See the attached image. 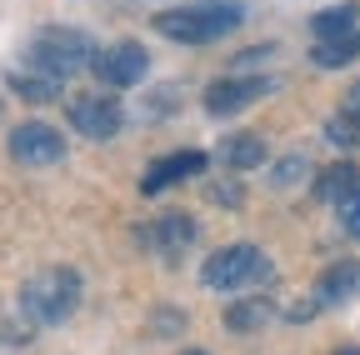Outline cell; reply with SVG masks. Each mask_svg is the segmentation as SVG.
Here are the masks:
<instances>
[{
	"mask_svg": "<svg viewBox=\"0 0 360 355\" xmlns=\"http://www.w3.org/2000/svg\"><path fill=\"white\" fill-rule=\"evenodd\" d=\"M85 285L75 271H65V265H45V271H35L25 285H20V310L30 325H60L75 316Z\"/></svg>",
	"mask_w": 360,
	"mask_h": 355,
	"instance_id": "obj_1",
	"label": "cell"
},
{
	"mask_svg": "<svg viewBox=\"0 0 360 355\" xmlns=\"http://www.w3.org/2000/svg\"><path fill=\"white\" fill-rule=\"evenodd\" d=\"M240 20H245L240 6H231V0H210V6H180V11L155 15V30L165 40H180V46H205V40L231 35Z\"/></svg>",
	"mask_w": 360,
	"mask_h": 355,
	"instance_id": "obj_2",
	"label": "cell"
},
{
	"mask_svg": "<svg viewBox=\"0 0 360 355\" xmlns=\"http://www.w3.org/2000/svg\"><path fill=\"white\" fill-rule=\"evenodd\" d=\"M25 60H30L35 70H45V75L65 80V75H75V70H85L90 60H96V51H90V40H85L80 30H60V25H51V30H40V35L30 40Z\"/></svg>",
	"mask_w": 360,
	"mask_h": 355,
	"instance_id": "obj_3",
	"label": "cell"
},
{
	"mask_svg": "<svg viewBox=\"0 0 360 355\" xmlns=\"http://www.w3.org/2000/svg\"><path fill=\"white\" fill-rule=\"evenodd\" d=\"M200 280L210 290H245V285H265L270 280V260L260 245H225L215 255H205Z\"/></svg>",
	"mask_w": 360,
	"mask_h": 355,
	"instance_id": "obj_4",
	"label": "cell"
},
{
	"mask_svg": "<svg viewBox=\"0 0 360 355\" xmlns=\"http://www.w3.org/2000/svg\"><path fill=\"white\" fill-rule=\"evenodd\" d=\"M11 155L20 165H56V160H65V136L45 120H25L11 130Z\"/></svg>",
	"mask_w": 360,
	"mask_h": 355,
	"instance_id": "obj_5",
	"label": "cell"
},
{
	"mask_svg": "<svg viewBox=\"0 0 360 355\" xmlns=\"http://www.w3.org/2000/svg\"><path fill=\"white\" fill-rule=\"evenodd\" d=\"M135 240H141L146 250H155V255H165V260H175L186 245H195V220L186 210H165V215L150 220V226L135 231Z\"/></svg>",
	"mask_w": 360,
	"mask_h": 355,
	"instance_id": "obj_6",
	"label": "cell"
},
{
	"mask_svg": "<svg viewBox=\"0 0 360 355\" xmlns=\"http://www.w3.org/2000/svg\"><path fill=\"white\" fill-rule=\"evenodd\" d=\"M270 91H276V80H265V75H231V80L205 85V110L210 115H236V110H245L250 101H260Z\"/></svg>",
	"mask_w": 360,
	"mask_h": 355,
	"instance_id": "obj_7",
	"label": "cell"
},
{
	"mask_svg": "<svg viewBox=\"0 0 360 355\" xmlns=\"http://www.w3.org/2000/svg\"><path fill=\"white\" fill-rule=\"evenodd\" d=\"M65 115H70V125L80 130L85 141H110L120 130V105L110 96H75L65 105Z\"/></svg>",
	"mask_w": 360,
	"mask_h": 355,
	"instance_id": "obj_8",
	"label": "cell"
},
{
	"mask_svg": "<svg viewBox=\"0 0 360 355\" xmlns=\"http://www.w3.org/2000/svg\"><path fill=\"white\" fill-rule=\"evenodd\" d=\"M90 65H96V75H101L105 85H135V80L146 75L150 56H146V46H135V40H120V46L101 51Z\"/></svg>",
	"mask_w": 360,
	"mask_h": 355,
	"instance_id": "obj_9",
	"label": "cell"
},
{
	"mask_svg": "<svg viewBox=\"0 0 360 355\" xmlns=\"http://www.w3.org/2000/svg\"><path fill=\"white\" fill-rule=\"evenodd\" d=\"M205 150H175V155H165V160H155L150 170H146V181H141V191L146 195H160L165 186H180V181H191V175H205Z\"/></svg>",
	"mask_w": 360,
	"mask_h": 355,
	"instance_id": "obj_10",
	"label": "cell"
},
{
	"mask_svg": "<svg viewBox=\"0 0 360 355\" xmlns=\"http://www.w3.org/2000/svg\"><path fill=\"white\" fill-rule=\"evenodd\" d=\"M360 290V260H335L315 280V305H340Z\"/></svg>",
	"mask_w": 360,
	"mask_h": 355,
	"instance_id": "obj_11",
	"label": "cell"
},
{
	"mask_svg": "<svg viewBox=\"0 0 360 355\" xmlns=\"http://www.w3.org/2000/svg\"><path fill=\"white\" fill-rule=\"evenodd\" d=\"M265 321H276V305H270L265 295H245V300H236L231 310H225V325H231L236 335H250V330H260Z\"/></svg>",
	"mask_w": 360,
	"mask_h": 355,
	"instance_id": "obj_12",
	"label": "cell"
},
{
	"mask_svg": "<svg viewBox=\"0 0 360 355\" xmlns=\"http://www.w3.org/2000/svg\"><path fill=\"white\" fill-rule=\"evenodd\" d=\"M11 91L20 96V101H56L60 96V80L56 75H45V70H35V65H15L11 70Z\"/></svg>",
	"mask_w": 360,
	"mask_h": 355,
	"instance_id": "obj_13",
	"label": "cell"
},
{
	"mask_svg": "<svg viewBox=\"0 0 360 355\" xmlns=\"http://www.w3.org/2000/svg\"><path fill=\"white\" fill-rule=\"evenodd\" d=\"M355 56H360V30L335 35V40H315V51H310V60L321 65V70H340V65H350Z\"/></svg>",
	"mask_w": 360,
	"mask_h": 355,
	"instance_id": "obj_14",
	"label": "cell"
},
{
	"mask_svg": "<svg viewBox=\"0 0 360 355\" xmlns=\"http://www.w3.org/2000/svg\"><path fill=\"white\" fill-rule=\"evenodd\" d=\"M220 160L231 165V170H255L265 160V141L255 136V130H245V136H231L220 146Z\"/></svg>",
	"mask_w": 360,
	"mask_h": 355,
	"instance_id": "obj_15",
	"label": "cell"
},
{
	"mask_svg": "<svg viewBox=\"0 0 360 355\" xmlns=\"http://www.w3.org/2000/svg\"><path fill=\"white\" fill-rule=\"evenodd\" d=\"M355 186H360V170L340 160V165H326V170H321V181H315V195H321V200H330V205H340V200H345Z\"/></svg>",
	"mask_w": 360,
	"mask_h": 355,
	"instance_id": "obj_16",
	"label": "cell"
},
{
	"mask_svg": "<svg viewBox=\"0 0 360 355\" xmlns=\"http://www.w3.org/2000/svg\"><path fill=\"white\" fill-rule=\"evenodd\" d=\"M326 136H330L335 146H345V150L360 146V101H345V105L326 120Z\"/></svg>",
	"mask_w": 360,
	"mask_h": 355,
	"instance_id": "obj_17",
	"label": "cell"
},
{
	"mask_svg": "<svg viewBox=\"0 0 360 355\" xmlns=\"http://www.w3.org/2000/svg\"><path fill=\"white\" fill-rule=\"evenodd\" d=\"M355 15H360L355 6H330V11H321V15L310 20V30L321 35V40H335V35H350L355 30Z\"/></svg>",
	"mask_w": 360,
	"mask_h": 355,
	"instance_id": "obj_18",
	"label": "cell"
},
{
	"mask_svg": "<svg viewBox=\"0 0 360 355\" xmlns=\"http://www.w3.org/2000/svg\"><path fill=\"white\" fill-rule=\"evenodd\" d=\"M340 220H345V231H350V235L360 240V186H355V191H350V195L340 200Z\"/></svg>",
	"mask_w": 360,
	"mask_h": 355,
	"instance_id": "obj_19",
	"label": "cell"
},
{
	"mask_svg": "<svg viewBox=\"0 0 360 355\" xmlns=\"http://www.w3.org/2000/svg\"><path fill=\"white\" fill-rule=\"evenodd\" d=\"M300 170H305V160H300V155L281 160V165H276V186H295V181H300Z\"/></svg>",
	"mask_w": 360,
	"mask_h": 355,
	"instance_id": "obj_20",
	"label": "cell"
},
{
	"mask_svg": "<svg viewBox=\"0 0 360 355\" xmlns=\"http://www.w3.org/2000/svg\"><path fill=\"white\" fill-rule=\"evenodd\" d=\"M180 325H186L180 310H155V316H150V330H180Z\"/></svg>",
	"mask_w": 360,
	"mask_h": 355,
	"instance_id": "obj_21",
	"label": "cell"
},
{
	"mask_svg": "<svg viewBox=\"0 0 360 355\" xmlns=\"http://www.w3.org/2000/svg\"><path fill=\"white\" fill-rule=\"evenodd\" d=\"M210 195H215L220 205H240V200H245V191H240V186H225V181H220V186H210Z\"/></svg>",
	"mask_w": 360,
	"mask_h": 355,
	"instance_id": "obj_22",
	"label": "cell"
},
{
	"mask_svg": "<svg viewBox=\"0 0 360 355\" xmlns=\"http://www.w3.org/2000/svg\"><path fill=\"white\" fill-rule=\"evenodd\" d=\"M350 101H360V85H355V91H350Z\"/></svg>",
	"mask_w": 360,
	"mask_h": 355,
	"instance_id": "obj_23",
	"label": "cell"
},
{
	"mask_svg": "<svg viewBox=\"0 0 360 355\" xmlns=\"http://www.w3.org/2000/svg\"><path fill=\"white\" fill-rule=\"evenodd\" d=\"M335 355H360V350H335Z\"/></svg>",
	"mask_w": 360,
	"mask_h": 355,
	"instance_id": "obj_24",
	"label": "cell"
},
{
	"mask_svg": "<svg viewBox=\"0 0 360 355\" xmlns=\"http://www.w3.org/2000/svg\"><path fill=\"white\" fill-rule=\"evenodd\" d=\"M186 355H205V350H186Z\"/></svg>",
	"mask_w": 360,
	"mask_h": 355,
	"instance_id": "obj_25",
	"label": "cell"
}]
</instances>
